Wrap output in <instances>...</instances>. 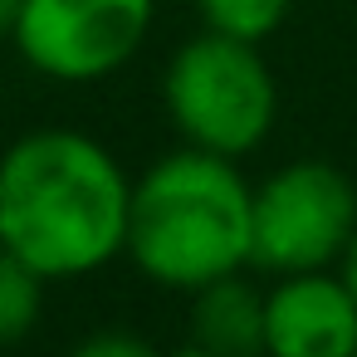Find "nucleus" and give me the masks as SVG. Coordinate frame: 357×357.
I'll return each mask as SVG.
<instances>
[{
	"label": "nucleus",
	"instance_id": "0eeeda50",
	"mask_svg": "<svg viewBox=\"0 0 357 357\" xmlns=\"http://www.w3.org/2000/svg\"><path fill=\"white\" fill-rule=\"evenodd\" d=\"M191 342L215 357H264V289L245 269L191 289Z\"/></svg>",
	"mask_w": 357,
	"mask_h": 357
},
{
	"label": "nucleus",
	"instance_id": "9d476101",
	"mask_svg": "<svg viewBox=\"0 0 357 357\" xmlns=\"http://www.w3.org/2000/svg\"><path fill=\"white\" fill-rule=\"evenodd\" d=\"M69 357H167V352H157L147 337H137L128 328H98V333L79 337L69 347Z\"/></svg>",
	"mask_w": 357,
	"mask_h": 357
},
{
	"label": "nucleus",
	"instance_id": "1a4fd4ad",
	"mask_svg": "<svg viewBox=\"0 0 357 357\" xmlns=\"http://www.w3.org/2000/svg\"><path fill=\"white\" fill-rule=\"evenodd\" d=\"M294 10V0H196V15L206 30L245 40V45H264Z\"/></svg>",
	"mask_w": 357,
	"mask_h": 357
},
{
	"label": "nucleus",
	"instance_id": "9b49d317",
	"mask_svg": "<svg viewBox=\"0 0 357 357\" xmlns=\"http://www.w3.org/2000/svg\"><path fill=\"white\" fill-rule=\"evenodd\" d=\"M337 274H342V284H347L352 298H357V235L347 240V250H342V259H337Z\"/></svg>",
	"mask_w": 357,
	"mask_h": 357
},
{
	"label": "nucleus",
	"instance_id": "39448f33",
	"mask_svg": "<svg viewBox=\"0 0 357 357\" xmlns=\"http://www.w3.org/2000/svg\"><path fill=\"white\" fill-rule=\"evenodd\" d=\"M152 30V0H25L10 30L20 59L59 84L118 74Z\"/></svg>",
	"mask_w": 357,
	"mask_h": 357
},
{
	"label": "nucleus",
	"instance_id": "f03ea898",
	"mask_svg": "<svg viewBox=\"0 0 357 357\" xmlns=\"http://www.w3.org/2000/svg\"><path fill=\"white\" fill-rule=\"evenodd\" d=\"M250 201L255 186L230 157L181 142L132 181L123 255L176 294L250 269Z\"/></svg>",
	"mask_w": 357,
	"mask_h": 357
},
{
	"label": "nucleus",
	"instance_id": "6e6552de",
	"mask_svg": "<svg viewBox=\"0 0 357 357\" xmlns=\"http://www.w3.org/2000/svg\"><path fill=\"white\" fill-rule=\"evenodd\" d=\"M45 274L0 245V352L25 342L45 313Z\"/></svg>",
	"mask_w": 357,
	"mask_h": 357
},
{
	"label": "nucleus",
	"instance_id": "f8f14e48",
	"mask_svg": "<svg viewBox=\"0 0 357 357\" xmlns=\"http://www.w3.org/2000/svg\"><path fill=\"white\" fill-rule=\"evenodd\" d=\"M20 6H25V0H0V40H10L15 20H20Z\"/></svg>",
	"mask_w": 357,
	"mask_h": 357
},
{
	"label": "nucleus",
	"instance_id": "7ed1b4c3",
	"mask_svg": "<svg viewBox=\"0 0 357 357\" xmlns=\"http://www.w3.org/2000/svg\"><path fill=\"white\" fill-rule=\"evenodd\" d=\"M162 103L186 147L215 157H250L279 118V84L259 45L201 30L167 59Z\"/></svg>",
	"mask_w": 357,
	"mask_h": 357
},
{
	"label": "nucleus",
	"instance_id": "20e7f679",
	"mask_svg": "<svg viewBox=\"0 0 357 357\" xmlns=\"http://www.w3.org/2000/svg\"><path fill=\"white\" fill-rule=\"evenodd\" d=\"M357 235V186L342 167L298 157L269 172L250 201V269H333Z\"/></svg>",
	"mask_w": 357,
	"mask_h": 357
},
{
	"label": "nucleus",
	"instance_id": "423d86ee",
	"mask_svg": "<svg viewBox=\"0 0 357 357\" xmlns=\"http://www.w3.org/2000/svg\"><path fill=\"white\" fill-rule=\"evenodd\" d=\"M264 357H357V298L342 274L303 269L264 289Z\"/></svg>",
	"mask_w": 357,
	"mask_h": 357
},
{
	"label": "nucleus",
	"instance_id": "ddd939ff",
	"mask_svg": "<svg viewBox=\"0 0 357 357\" xmlns=\"http://www.w3.org/2000/svg\"><path fill=\"white\" fill-rule=\"evenodd\" d=\"M167 357H215V352L201 347V342H186V347H176V352H167Z\"/></svg>",
	"mask_w": 357,
	"mask_h": 357
},
{
	"label": "nucleus",
	"instance_id": "f257e3e1",
	"mask_svg": "<svg viewBox=\"0 0 357 357\" xmlns=\"http://www.w3.org/2000/svg\"><path fill=\"white\" fill-rule=\"evenodd\" d=\"M128 206L132 176L79 128H35L0 152V245L50 284L113 264Z\"/></svg>",
	"mask_w": 357,
	"mask_h": 357
}]
</instances>
